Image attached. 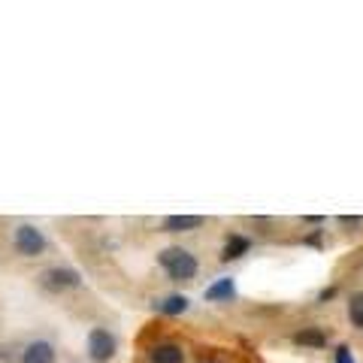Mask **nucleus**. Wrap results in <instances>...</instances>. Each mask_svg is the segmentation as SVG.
<instances>
[{
  "label": "nucleus",
  "mask_w": 363,
  "mask_h": 363,
  "mask_svg": "<svg viewBox=\"0 0 363 363\" xmlns=\"http://www.w3.org/2000/svg\"><path fill=\"white\" fill-rule=\"evenodd\" d=\"M188 306H191L188 297H182V294H169V297H164L161 303H155V309L161 315H185Z\"/></svg>",
  "instance_id": "9b49d317"
},
{
  "label": "nucleus",
  "mask_w": 363,
  "mask_h": 363,
  "mask_svg": "<svg viewBox=\"0 0 363 363\" xmlns=\"http://www.w3.org/2000/svg\"><path fill=\"white\" fill-rule=\"evenodd\" d=\"M157 264H161V269L167 272L173 281H191L197 276V257L188 252V248H182V245H169L164 248L161 255H157Z\"/></svg>",
  "instance_id": "f257e3e1"
},
{
  "label": "nucleus",
  "mask_w": 363,
  "mask_h": 363,
  "mask_svg": "<svg viewBox=\"0 0 363 363\" xmlns=\"http://www.w3.org/2000/svg\"><path fill=\"white\" fill-rule=\"evenodd\" d=\"M339 224L342 227H360V215H339Z\"/></svg>",
  "instance_id": "4468645a"
},
{
  "label": "nucleus",
  "mask_w": 363,
  "mask_h": 363,
  "mask_svg": "<svg viewBox=\"0 0 363 363\" xmlns=\"http://www.w3.org/2000/svg\"><path fill=\"white\" fill-rule=\"evenodd\" d=\"M149 363H185V348L179 342H157L149 348Z\"/></svg>",
  "instance_id": "0eeeda50"
},
{
  "label": "nucleus",
  "mask_w": 363,
  "mask_h": 363,
  "mask_svg": "<svg viewBox=\"0 0 363 363\" xmlns=\"http://www.w3.org/2000/svg\"><path fill=\"white\" fill-rule=\"evenodd\" d=\"M85 348H88V357L94 363H109L112 357H116L118 342H116V336H112L106 327H91L88 339H85Z\"/></svg>",
  "instance_id": "f03ea898"
},
{
  "label": "nucleus",
  "mask_w": 363,
  "mask_h": 363,
  "mask_svg": "<svg viewBox=\"0 0 363 363\" xmlns=\"http://www.w3.org/2000/svg\"><path fill=\"white\" fill-rule=\"evenodd\" d=\"M294 342L303 348H324L327 345V333L321 327H303L300 333H294Z\"/></svg>",
  "instance_id": "9d476101"
},
{
  "label": "nucleus",
  "mask_w": 363,
  "mask_h": 363,
  "mask_svg": "<svg viewBox=\"0 0 363 363\" xmlns=\"http://www.w3.org/2000/svg\"><path fill=\"white\" fill-rule=\"evenodd\" d=\"M348 321L357 327V330H363V291H354L348 297Z\"/></svg>",
  "instance_id": "f8f14e48"
},
{
  "label": "nucleus",
  "mask_w": 363,
  "mask_h": 363,
  "mask_svg": "<svg viewBox=\"0 0 363 363\" xmlns=\"http://www.w3.org/2000/svg\"><path fill=\"white\" fill-rule=\"evenodd\" d=\"M55 360H58V351H55V342H49V339H30L18 354V363H55Z\"/></svg>",
  "instance_id": "39448f33"
},
{
  "label": "nucleus",
  "mask_w": 363,
  "mask_h": 363,
  "mask_svg": "<svg viewBox=\"0 0 363 363\" xmlns=\"http://www.w3.org/2000/svg\"><path fill=\"white\" fill-rule=\"evenodd\" d=\"M236 297V281L233 279H215L212 285L203 291V300H209V303H230Z\"/></svg>",
  "instance_id": "6e6552de"
},
{
  "label": "nucleus",
  "mask_w": 363,
  "mask_h": 363,
  "mask_svg": "<svg viewBox=\"0 0 363 363\" xmlns=\"http://www.w3.org/2000/svg\"><path fill=\"white\" fill-rule=\"evenodd\" d=\"M40 285L52 294H61V291H73L82 285V276L73 267H49V269H43Z\"/></svg>",
  "instance_id": "20e7f679"
},
{
  "label": "nucleus",
  "mask_w": 363,
  "mask_h": 363,
  "mask_svg": "<svg viewBox=\"0 0 363 363\" xmlns=\"http://www.w3.org/2000/svg\"><path fill=\"white\" fill-rule=\"evenodd\" d=\"M248 248H252V240H248V236L230 233V236H227V242H224V248H221V260H224V264L240 260L242 255H248Z\"/></svg>",
  "instance_id": "1a4fd4ad"
},
{
  "label": "nucleus",
  "mask_w": 363,
  "mask_h": 363,
  "mask_svg": "<svg viewBox=\"0 0 363 363\" xmlns=\"http://www.w3.org/2000/svg\"><path fill=\"white\" fill-rule=\"evenodd\" d=\"M203 224H206L203 215H167V218L161 221V230L164 233H191Z\"/></svg>",
  "instance_id": "423d86ee"
},
{
  "label": "nucleus",
  "mask_w": 363,
  "mask_h": 363,
  "mask_svg": "<svg viewBox=\"0 0 363 363\" xmlns=\"http://www.w3.org/2000/svg\"><path fill=\"white\" fill-rule=\"evenodd\" d=\"M206 363H218V360H206Z\"/></svg>",
  "instance_id": "2eb2a0df"
},
{
  "label": "nucleus",
  "mask_w": 363,
  "mask_h": 363,
  "mask_svg": "<svg viewBox=\"0 0 363 363\" xmlns=\"http://www.w3.org/2000/svg\"><path fill=\"white\" fill-rule=\"evenodd\" d=\"M333 357H336V363H357V360H354V354H351V348H348V345H336Z\"/></svg>",
  "instance_id": "ddd939ff"
},
{
  "label": "nucleus",
  "mask_w": 363,
  "mask_h": 363,
  "mask_svg": "<svg viewBox=\"0 0 363 363\" xmlns=\"http://www.w3.org/2000/svg\"><path fill=\"white\" fill-rule=\"evenodd\" d=\"M13 248L21 257H40L45 252V233L33 224H18L13 233Z\"/></svg>",
  "instance_id": "7ed1b4c3"
}]
</instances>
